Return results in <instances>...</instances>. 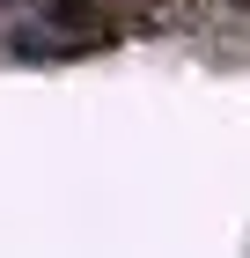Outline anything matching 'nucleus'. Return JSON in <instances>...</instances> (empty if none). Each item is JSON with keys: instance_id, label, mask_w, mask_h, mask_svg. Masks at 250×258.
Returning <instances> with one entry per match:
<instances>
[{"instance_id": "f03ea898", "label": "nucleus", "mask_w": 250, "mask_h": 258, "mask_svg": "<svg viewBox=\"0 0 250 258\" xmlns=\"http://www.w3.org/2000/svg\"><path fill=\"white\" fill-rule=\"evenodd\" d=\"M243 8H250V0H243Z\"/></svg>"}, {"instance_id": "f257e3e1", "label": "nucleus", "mask_w": 250, "mask_h": 258, "mask_svg": "<svg viewBox=\"0 0 250 258\" xmlns=\"http://www.w3.org/2000/svg\"><path fill=\"white\" fill-rule=\"evenodd\" d=\"M52 30H96V0H52Z\"/></svg>"}]
</instances>
